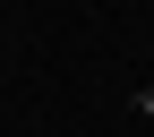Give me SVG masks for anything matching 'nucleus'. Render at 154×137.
Listing matches in <instances>:
<instances>
[{
  "mask_svg": "<svg viewBox=\"0 0 154 137\" xmlns=\"http://www.w3.org/2000/svg\"><path fill=\"white\" fill-rule=\"evenodd\" d=\"M137 111H146V120H154V77H146V86H137Z\"/></svg>",
  "mask_w": 154,
  "mask_h": 137,
  "instance_id": "nucleus-1",
  "label": "nucleus"
}]
</instances>
